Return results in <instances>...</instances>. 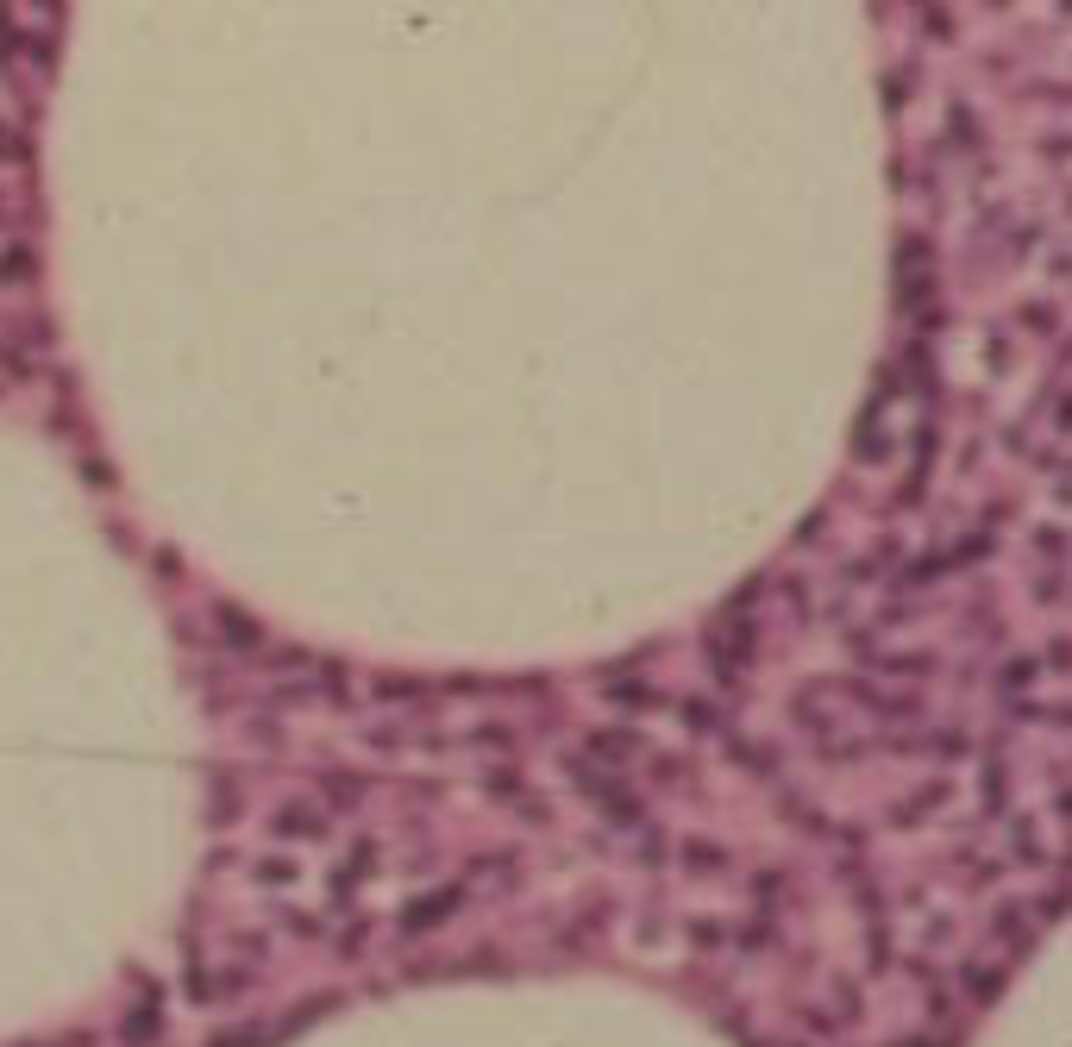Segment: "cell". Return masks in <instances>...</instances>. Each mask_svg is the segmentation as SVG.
Here are the masks:
<instances>
[{
	"label": "cell",
	"instance_id": "6da1fadb",
	"mask_svg": "<svg viewBox=\"0 0 1072 1047\" xmlns=\"http://www.w3.org/2000/svg\"><path fill=\"white\" fill-rule=\"evenodd\" d=\"M270 828L283 834V841H320V834H326V809L320 803H283L270 816Z\"/></svg>",
	"mask_w": 1072,
	"mask_h": 1047
},
{
	"label": "cell",
	"instance_id": "7a4b0ae2",
	"mask_svg": "<svg viewBox=\"0 0 1072 1047\" xmlns=\"http://www.w3.org/2000/svg\"><path fill=\"white\" fill-rule=\"evenodd\" d=\"M458 903H464V891H458V884H446L433 903H408V910H402V928H408V935H414V928H439V922L458 910Z\"/></svg>",
	"mask_w": 1072,
	"mask_h": 1047
},
{
	"label": "cell",
	"instance_id": "3957f363",
	"mask_svg": "<svg viewBox=\"0 0 1072 1047\" xmlns=\"http://www.w3.org/2000/svg\"><path fill=\"white\" fill-rule=\"evenodd\" d=\"M634 753H640V734H634V728H609V734L590 740L584 759H590V765H621V759H634Z\"/></svg>",
	"mask_w": 1072,
	"mask_h": 1047
},
{
	"label": "cell",
	"instance_id": "277c9868",
	"mask_svg": "<svg viewBox=\"0 0 1072 1047\" xmlns=\"http://www.w3.org/2000/svg\"><path fill=\"white\" fill-rule=\"evenodd\" d=\"M997 985H1004V979H997V966H985V960H966V966H960V991L978 997V1004H991Z\"/></svg>",
	"mask_w": 1072,
	"mask_h": 1047
},
{
	"label": "cell",
	"instance_id": "5b68a950",
	"mask_svg": "<svg viewBox=\"0 0 1072 1047\" xmlns=\"http://www.w3.org/2000/svg\"><path fill=\"white\" fill-rule=\"evenodd\" d=\"M214 621H220L226 634H232V640H226L232 653H251V646H258V627H251V621H245L239 609H214Z\"/></svg>",
	"mask_w": 1072,
	"mask_h": 1047
},
{
	"label": "cell",
	"instance_id": "8992f818",
	"mask_svg": "<svg viewBox=\"0 0 1072 1047\" xmlns=\"http://www.w3.org/2000/svg\"><path fill=\"white\" fill-rule=\"evenodd\" d=\"M941 803H947V784L935 778V784H928V790H916V797H910V803H903V809H897V822H916V816H935V809H941Z\"/></svg>",
	"mask_w": 1072,
	"mask_h": 1047
},
{
	"label": "cell",
	"instance_id": "52a82bcc",
	"mask_svg": "<svg viewBox=\"0 0 1072 1047\" xmlns=\"http://www.w3.org/2000/svg\"><path fill=\"white\" fill-rule=\"evenodd\" d=\"M364 797V784L352 778V772H326V803H339V809H352Z\"/></svg>",
	"mask_w": 1072,
	"mask_h": 1047
},
{
	"label": "cell",
	"instance_id": "ba28073f",
	"mask_svg": "<svg viewBox=\"0 0 1072 1047\" xmlns=\"http://www.w3.org/2000/svg\"><path fill=\"white\" fill-rule=\"evenodd\" d=\"M784 884H790L784 872H759V878H753V903H759V910H778V903H784Z\"/></svg>",
	"mask_w": 1072,
	"mask_h": 1047
},
{
	"label": "cell",
	"instance_id": "9c48e42d",
	"mask_svg": "<svg viewBox=\"0 0 1072 1047\" xmlns=\"http://www.w3.org/2000/svg\"><path fill=\"white\" fill-rule=\"evenodd\" d=\"M464 740H471L477 753H508V747H515V734H508V728H496V721H489V728H471Z\"/></svg>",
	"mask_w": 1072,
	"mask_h": 1047
},
{
	"label": "cell",
	"instance_id": "30bf717a",
	"mask_svg": "<svg viewBox=\"0 0 1072 1047\" xmlns=\"http://www.w3.org/2000/svg\"><path fill=\"white\" fill-rule=\"evenodd\" d=\"M928 753H935V759H960V753H972V740L960 728H941V734H928Z\"/></svg>",
	"mask_w": 1072,
	"mask_h": 1047
},
{
	"label": "cell",
	"instance_id": "8fae6325",
	"mask_svg": "<svg viewBox=\"0 0 1072 1047\" xmlns=\"http://www.w3.org/2000/svg\"><path fill=\"white\" fill-rule=\"evenodd\" d=\"M684 859H690V866H703V872H715V866H728V847H709V841H684Z\"/></svg>",
	"mask_w": 1072,
	"mask_h": 1047
},
{
	"label": "cell",
	"instance_id": "7c38bea8",
	"mask_svg": "<svg viewBox=\"0 0 1072 1047\" xmlns=\"http://www.w3.org/2000/svg\"><path fill=\"white\" fill-rule=\"evenodd\" d=\"M295 878H301L295 859H264V866H258V884H295Z\"/></svg>",
	"mask_w": 1072,
	"mask_h": 1047
},
{
	"label": "cell",
	"instance_id": "4fadbf2b",
	"mask_svg": "<svg viewBox=\"0 0 1072 1047\" xmlns=\"http://www.w3.org/2000/svg\"><path fill=\"white\" fill-rule=\"evenodd\" d=\"M609 703H627V709H646L652 696H646V684L640 678H627V684H609Z\"/></svg>",
	"mask_w": 1072,
	"mask_h": 1047
},
{
	"label": "cell",
	"instance_id": "5bb4252c",
	"mask_svg": "<svg viewBox=\"0 0 1072 1047\" xmlns=\"http://www.w3.org/2000/svg\"><path fill=\"white\" fill-rule=\"evenodd\" d=\"M1016 853H1022V859H1047V847H1041L1035 822H1016Z\"/></svg>",
	"mask_w": 1072,
	"mask_h": 1047
}]
</instances>
